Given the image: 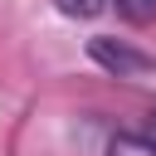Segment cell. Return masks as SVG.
<instances>
[{
	"instance_id": "obj_1",
	"label": "cell",
	"mask_w": 156,
	"mask_h": 156,
	"mask_svg": "<svg viewBox=\"0 0 156 156\" xmlns=\"http://www.w3.org/2000/svg\"><path fill=\"white\" fill-rule=\"evenodd\" d=\"M88 58H93L98 68L117 73V78H132V73H146V68H151V58H146L141 49H132V44H122V39H112V34H93V39H88Z\"/></svg>"
},
{
	"instance_id": "obj_2",
	"label": "cell",
	"mask_w": 156,
	"mask_h": 156,
	"mask_svg": "<svg viewBox=\"0 0 156 156\" xmlns=\"http://www.w3.org/2000/svg\"><path fill=\"white\" fill-rule=\"evenodd\" d=\"M107 156H156V141L146 132H117L107 141Z\"/></svg>"
},
{
	"instance_id": "obj_3",
	"label": "cell",
	"mask_w": 156,
	"mask_h": 156,
	"mask_svg": "<svg viewBox=\"0 0 156 156\" xmlns=\"http://www.w3.org/2000/svg\"><path fill=\"white\" fill-rule=\"evenodd\" d=\"M58 5V15H68V20H98L112 0H54Z\"/></svg>"
},
{
	"instance_id": "obj_4",
	"label": "cell",
	"mask_w": 156,
	"mask_h": 156,
	"mask_svg": "<svg viewBox=\"0 0 156 156\" xmlns=\"http://www.w3.org/2000/svg\"><path fill=\"white\" fill-rule=\"evenodd\" d=\"M112 5H117V15H122V20H132V24L156 20V0H112Z\"/></svg>"
},
{
	"instance_id": "obj_5",
	"label": "cell",
	"mask_w": 156,
	"mask_h": 156,
	"mask_svg": "<svg viewBox=\"0 0 156 156\" xmlns=\"http://www.w3.org/2000/svg\"><path fill=\"white\" fill-rule=\"evenodd\" d=\"M141 132H146V136H151V141H156V107H151V112H146V127H141Z\"/></svg>"
}]
</instances>
